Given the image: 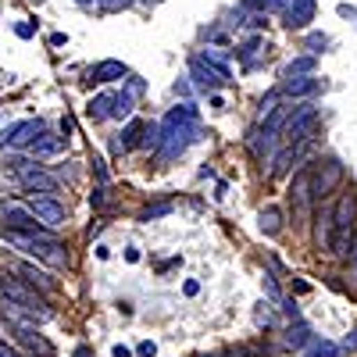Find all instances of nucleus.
Wrapping results in <instances>:
<instances>
[{
    "mask_svg": "<svg viewBox=\"0 0 357 357\" xmlns=\"http://www.w3.org/2000/svg\"><path fill=\"white\" fill-rule=\"evenodd\" d=\"M158 129H161L158 158H161V161L178 158V154H183L186 146L197 139V111H193V104H178V107H172Z\"/></svg>",
    "mask_w": 357,
    "mask_h": 357,
    "instance_id": "nucleus-1",
    "label": "nucleus"
},
{
    "mask_svg": "<svg viewBox=\"0 0 357 357\" xmlns=\"http://www.w3.org/2000/svg\"><path fill=\"white\" fill-rule=\"evenodd\" d=\"M4 243L47 261L50 268H65L68 264V250H65V243L57 240L54 232H11V229H4Z\"/></svg>",
    "mask_w": 357,
    "mask_h": 357,
    "instance_id": "nucleus-2",
    "label": "nucleus"
},
{
    "mask_svg": "<svg viewBox=\"0 0 357 357\" xmlns=\"http://www.w3.org/2000/svg\"><path fill=\"white\" fill-rule=\"evenodd\" d=\"M0 293L8 296V301L22 311V314H29V318H36V321H47L54 311L47 307V301H43V293L40 289H33L25 279H11V275H4L0 279Z\"/></svg>",
    "mask_w": 357,
    "mask_h": 357,
    "instance_id": "nucleus-3",
    "label": "nucleus"
},
{
    "mask_svg": "<svg viewBox=\"0 0 357 357\" xmlns=\"http://www.w3.org/2000/svg\"><path fill=\"white\" fill-rule=\"evenodd\" d=\"M333 218H336V257H350L354 254V236H357V193L347 190L336 207H333Z\"/></svg>",
    "mask_w": 357,
    "mask_h": 357,
    "instance_id": "nucleus-4",
    "label": "nucleus"
},
{
    "mask_svg": "<svg viewBox=\"0 0 357 357\" xmlns=\"http://www.w3.org/2000/svg\"><path fill=\"white\" fill-rule=\"evenodd\" d=\"M47 132V126L40 118H25V122H15L8 129H0V151L4 146H15V151H33V143Z\"/></svg>",
    "mask_w": 357,
    "mask_h": 357,
    "instance_id": "nucleus-5",
    "label": "nucleus"
},
{
    "mask_svg": "<svg viewBox=\"0 0 357 357\" xmlns=\"http://www.w3.org/2000/svg\"><path fill=\"white\" fill-rule=\"evenodd\" d=\"M314 126H318V107H314V104H301V107H293L282 136H286L289 146H301V143L314 132Z\"/></svg>",
    "mask_w": 357,
    "mask_h": 357,
    "instance_id": "nucleus-6",
    "label": "nucleus"
},
{
    "mask_svg": "<svg viewBox=\"0 0 357 357\" xmlns=\"http://www.w3.org/2000/svg\"><path fill=\"white\" fill-rule=\"evenodd\" d=\"M29 211L36 215V222L43 225V229H61L65 225V218H68V211H65V204L61 200H54V197H33V204H29Z\"/></svg>",
    "mask_w": 357,
    "mask_h": 357,
    "instance_id": "nucleus-7",
    "label": "nucleus"
},
{
    "mask_svg": "<svg viewBox=\"0 0 357 357\" xmlns=\"http://www.w3.org/2000/svg\"><path fill=\"white\" fill-rule=\"evenodd\" d=\"M340 178H343V165H340V161H325L318 172L311 168V197L321 204L325 197L340 186Z\"/></svg>",
    "mask_w": 357,
    "mask_h": 357,
    "instance_id": "nucleus-8",
    "label": "nucleus"
},
{
    "mask_svg": "<svg viewBox=\"0 0 357 357\" xmlns=\"http://www.w3.org/2000/svg\"><path fill=\"white\" fill-rule=\"evenodd\" d=\"M18 186H22L25 193L54 197V193H57V175H50V172H43V168L36 165V168H29V172H22V175H18Z\"/></svg>",
    "mask_w": 357,
    "mask_h": 357,
    "instance_id": "nucleus-9",
    "label": "nucleus"
},
{
    "mask_svg": "<svg viewBox=\"0 0 357 357\" xmlns=\"http://www.w3.org/2000/svg\"><path fill=\"white\" fill-rule=\"evenodd\" d=\"M311 168H301L293 175V186H289V204H293V215L304 218L307 215V204H311Z\"/></svg>",
    "mask_w": 357,
    "mask_h": 357,
    "instance_id": "nucleus-10",
    "label": "nucleus"
},
{
    "mask_svg": "<svg viewBox=\"0 0 357 357\" xmlns=\"http://www.w3.org/2000/svg\"><path fill=\"white\" fill-rule=\"evenodd\" d=\"M314 247L321 254H333L336 247V218H333V207H321L314 215Z\"/></svg>",
    "mask_w": 357,
    "mask_h": 357,
    "instance_id": "nucleus-11",
    "label": "nucleus"
},
{
    "mask_svg": "<svg viewBox=\"0 0 357 357\" xmlns=\"http://www.w3.org/2000/svg\"><path fill=\"white\" fill-rule=\"evenodd\" d=\"M190 75H193L197 89H204V93H215V89H218L222 82H229L215 65H207L204 57H190Z\"/></svg>",
    "mask_w": 357,
    "mask_h": 357,
    "instance_id": "nucleus-12",
    "label": "nucleus"
},
{
    "mask_svg": "<svg viewBox=\"0 0 357 357\" xmlns=\"http://www.w3.org/2000/svg\"><path fill=\"white\" fill-rule=\"evenodd\" d=\"M4 222H8L11 232H50V229H43V225L36 222L33 211H25V207H18V204H8V207H4Z\"/></svg>",
    "mask_w": 357,
    "mask_h": 357,
    "instance_id": "nucleus-13",
    "label": "nucleus"
},
{
    "mask_svg": "<svg viewBox=\"0 0 357 357\" xmlns=\"http://www.w3.org/2000/svg\"><path fill=\"white\" fill-rule=\"evenodd\" d=\"M314 0H286V29H307L314 22Z\"/></svg>",
    "mask_w": 357,
    "mask_h": 357,
    "instance_id": "nucleus-14",
    "label": "nucleus"
},
{
    "mask_svg": "<svg viewBox=\"0 0 357 357\" xmlns=\"http://www.w3.org/2000/svg\"><path fill=\"white\" fill-rule=\"evenodd\" d=\"M15 336H18V343H22L29 354H33V357H54V347L33 329V325H18Z\"/></svg>",
    "mask_w": 357,
    "mask_h": 357,
    "instance_id": "nucleus-15",
    "label": "nucleus"
},
{
    "mask_svg": "<svg viewBox=\"0 0 357 357\" xmlns=\"http://www.w3.org/2000/svg\"><path fill=\"white\" fill-rule=\"evenodd\" d=\"M118 79H129V68L122 61H114V57L89 68V82H118Z\"/></svg>",
    "mask_w": 357,
    "mask_h": 357,
    "instance_id": "nucleus-16",
    "label": "nucleus"
},
{
    "mask_svg": "<svg viewBox=\"0 0 357 357\" xmlns=\"http://www.w3.org/2000/svg\"><path fill=\"white\" fill-rule=\"evenodd\" d=\"M18 272L25 275V282L33 286V289H40V293H54V275L50 272H43V268H36V264H18Z\"/></svg>",
    "mask_w": 357,
    "mask_h": 357,
    "instance_id": "nucleus-17",
    "label": "nucleus"
},
{
    "mask_svg": "<svg viewBox=\"0 0 357 357\" xmlns=\"http://www.w3.org/2000/svg\"><path fill=\"white\" fill-rule=\"evenodd\" d=\"M139 136H146V122H139V118H129V126L122 129V139L114 143V151H132V146L143 143Z\"/></svg>",
    "mask_w": 357,
    "mask_h": 357,
    "instance_id": "nucleus-18",
    "label": "nucleus"
},
{
    "mask_svg": "<svg viewBox=\"0 0 357 357\" xmlns=\"http://www.w3.org/2000/svg\"><path fill=\"white\" fill-rule=\"evenodd\" d=\"M318 86H321V79H318V75L286 79V93H289V97H311V93H318Z\"/></svg>",
    "mask_w": 357,
    "mask_h": 357,
    "instance_id": "nucleus-19",
    "label": "nucleus"
},
{
    "mask_svg": "<svg viewBox=\"0 0 357 357\" xmlns=\"http://www.w3.org/2000/svg\"><path fill=\"white\" fill-rule=\"evenodd\" d=\"M65 143H68L65 136H50V132H43V136H40V139L33 143V151H29V154H33V158L40 161V158H50V154H57V151H61Z\"/></svg>",
    "mask_w": 357,
    "mask_h": 357,
    "instance_id": "nucleus-20",
    "label": "nucleus"
},
{
    "mask_svg": "<svg viewBox=\"0 0 357 357\" xmlns=\"http://www.w3.org/2000/svg\"><path fill=\"white\" fill-rule=\"evenodd\" d=\"M111 107H114V93H100V97L89 100L86 114L93 118V122H104V118H111Z\"/></svg>",
    "mask_w": 357,
    "mask_h": 357,
    "instance_id": "nucleus-21",
    "label": "nucleus"
},
{
    "mask_svg": "<svg viewBox=\"0 0 357 357\" xmlns=\"http://www.w3.org/2000/svg\"><path fill=\"white\" fill-rule=\"evenodd\" d=\"M250 154H254L257 161H264V154H272V132L254 129V132H250Z\"/></svg>",
    "mask_w": 357,
    "mask_h": 357,
    "instance_id": "nucleus-22",
    "label": "nucleus"
},
{
    "mask_svg": "<svg viewBox=\"0 0 357 357\" xmlns=\"http://www.w3.org/2000/svg\"><path fill=\"white\" fill-rule=\"evenodd\" d=\"M279 229H282V211H279V207H272V204H268L264 211H261V232L275 236Z\"/></svg>",
    "mask_w": 357,
    "mask_h": 357,
    "instance_id": "nucleus-23",
    "label": "nucleus"
},
{
    "mask_svg": "<svg viewBox=\"0 0 357 357\" xmlns=\"http://www.w3.org/2000/svg\"><path fill=\"white\" fill-rule=\"evenodd\" d=\"M301 75H314V57H296L286 65V79H301Z\"/></svg>",
    "mask_w": 357,
    "mask_h": 357,
    "instance_id": "nucleus-24",
    "label": "nucleus"
},
{
    "mask_svg": "<svg viewBox=\"0 0 357 357\" xmlns=\"http://www.w3.org/2000/svg\"><path fill=\"white\" fill-rule=\"evenodd\" d=\"M307 343H311V329H307V325H296V329H289L286 347H293V350H304Z\"/></svg>",
    "mask_w": 357,
    "mask_h": 357,
    "instance_id": "nucleus-25",
    "label": "nucleus"
},
{
    "mask_svg": "<svg viewBox=\"0 0 357 357\" xmlns=\"http://www.w3.org/2000/svg\"><path fill=\"white\" fill-rule=\"evenodd\" d=\"M243 8H250L254 15H268V11L286 8V0H243Z\"/></svg>",
    "mask_w": 357,
    "mask_h": 357,
    "instance_id": "nucleus-26",
    "label": "nucleus"
},
{
    "mask_svg": "<svg viewBox=\"0 0 357 357\" xmlns=\"http://www.w3.org/2000/svg\"><path fill=\"white\" fill-rule=\"evenodd\" d=\"M111 118H132V97H129V93H114Z\"/></svg>",
    "mask_w": 357,
    "mask_h": 357,
    "instance_id": "nucleus-27",
    "label": "nucleus"
},
{
    "mask_svg": "<svg viewBox=\"0 0 357 357\" xmlns=\"http://www.w3.org/2000/svg\"><path fill=\"white\" fill-rule=\"evenodd\" d=\"M293 161H296V146H286V151H282V154H275V161H272V175H282Z\"/></svg>",
    "mask_w": 357,
    "mask_h": 357,
    "instance_id": "nucleus-28",
    "label": "nucleus"
},
{
    "mask_svg": "<svg viewBox=\"0 0 357 357\" xmlns=\"http://www.w3.org/2000/svg\"><path fill=\"white\" fill-rule=\"evenodd\" d=\"M261 43H264V40H261V36H254V40H247V43H243L240 50H236V54H240V57H243V61L250 65V57H254V54L261 50Z\"/></svg>",
    "mask_w": 357,
    "mask_h": 357,
    "instance_id": "nucleus-29",
    "label": "nucleus"
},
{
    "mask_svg": "<svg viewBox=\"0 0 357 357\" xmlns=\"http://www.w3.org/2000/svg\"><path fill=\"white\" fill-rule=\"evenodd\" d=\"M168 211H172V204H154V207H146L139 218H143V222H151V218H161V215H168Z\"/></svg>",
    "mask_w": 357,
    "mask_h": 357,
    "instance_id": "nucleus-30",
    "label": "nucleus"
},
{
    "mask_svg": "<svg viewBox=\"0 0 357 357\" xmlns=\"http://www.w3.org/2000/svg\"><path fill=\"white\" fill-rule=\"evenodd\" d=\"M336 354H340V347H333V343H318L311 350V357H336Z\"/></svg>",
    "mask_w": 357,
    "mask_h": 357,
    "instance_id": "nucleus-31",
    "label": "nucleus"
},
{
    "mask_svg": "<svg viewBox=\"0 0 357 357\" xmlns=\"http://www.w3.org/2000/svg\"><path fill=\"white\" fill-rule=\"evenodd\" d=\"M307 47H311V54H321V47H329V40L318 36V33H311V36H307Z\"/></svg>",
    "mask_w": 357,
    "mask_h": 357,
    "instance_id": "nucleus-32",
    "label": "nucleus"
},
{
    "mask_svg": "<svg viewBox=\"0 0 357 357\" xmlns=\"http://www.w3.org/2000/svg\"><path fill=\"white\" fill-rule=\"evenodd\" d=\"M15 33H18L22 40H33V36H36V25H33V22H22V25H15Z\"/></svg>",
    "mask_w": 357,
    "mask_h": 357,
    "instance_id": "nucleus-33",
    "label": "nucleus"
},
{
    "mask_svg": "<svg viewBox=\"0 0 357 357\" xmlns=\"http://www.w3.org/2000/svg\"><path fill=\"white\" fill-rule=\"evenodd\" d=\"M136 354H139V357H154V354H158V347H154L151 340H146V343H139V350H136Z\"/></svg>",
    "mask_w": 357,
    "mask_h": 357,
    "instance_id": "nucleus-34",
    "label": "nucleus"
},
{
    "mask_svg": "<svg viewBox=\"0 0 357 357\" xmlns=\"http://www.w3.org/2000/svg\"><path fill=\"white\" fill-rule=\"evenodd\" d=\"M183 289H186V296H197V293H200V282H197V279H190Z\"/></svg>",
    "mask_w": 357,
    "mask_h": 357,
    "instance_id": "nucleus-35",
    "label": "nucleus"
},
{
    "mask_svg": "<svg viewBox=\"0 0 357 357\" xmlns=\"http://www.w3.org/2000/svg\"><path fill=\"white\" fill-rule=\"evenodd\" d=\"M111 354H114V357H132V350H129V347H122V343H118Z\"/></svg>",
    "mask_w": 357,
    "mask_h": 357,
    "instance_id": "nucleus-36",
    "label": "nucleus"
},
{
    "mask_svg": "<svg viewBox=\"0 0 357 357\" xmlns=\"http://www.w3.org/2000/svg\"><path fill=\"white\" fill-rule=\"evenodd\" d=\"M0 357H22V354H18V350H11L8 343H0Z\"/></svg>",
    "mask_w": 357,
    "mask_h": 357,
    "instance_id": "nucleus-37",
    "label": "nucleus"
},
{
    "mask_svg": "<svg viewBox=\"0 0 357 357\" xmlns=\"http://www.w3.org/2000/svg\"><path fill=\"white\" fill-rule=\"evenodd\" d=\"M126 261H132V264H136V261H139V250H136V247H129V250H126Z\"/></svg>",
    "mask_w": 357,
    "mask_h": 357,
    "instance_id": "nucleus-38",
    "label": "nucleus"
},
{
    "mask_svg": "<svg viewBox=\"0 0 357 357\" xmlns=\"http://www.w3.org/2000/svg\"><path fill=\"white\" fill-rule=\"evenodd\" d=\"M343 347H347V350H357V333H354V336H350V340H347Z\"/></svg>",
    "mask_w": 357,
    "mask_h": 357,
    "instance_id": "nucleus-39",
    "label": "nucleus"
},
{
    "mask_svg": "<svg viewBox=\"0 0 357 357\" xmlns=\"http://www.w3.org/2000/svg\"><path fill=\"white\" fill-rule=\"evenodd\" d=\"M79 4H89V0H79Z\"/></svg>",
    "mask_w": 357,
    "mask_h": 357,
    "instance_id": "nucleus-40",
    "label": "nucleus"
}]
</instances>
